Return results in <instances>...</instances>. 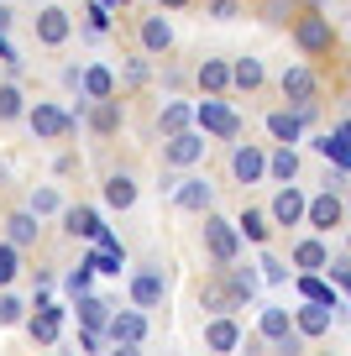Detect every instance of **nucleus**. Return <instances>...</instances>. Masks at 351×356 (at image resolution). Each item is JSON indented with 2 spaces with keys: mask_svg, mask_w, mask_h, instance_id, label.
I'll use <instances>...</instances> for the list:
<instances>
[{
  "mask_svg": "<svg viewBox=\"0 0 351 356\" xmlns=\"http://www.w3.org/2000/svg\"><path fill=\"white\" fill-rule=\"evenodd\" d=\"M205 246H210V257H215L220 267H231L236 252H242V225L220 220V215H205Z\"/></svg>",
  "mask_w": 351,
  "mask_h": 356,
  "instance_id": "f257e3e1",
  "label": "nucleus"
},
{
  "mask_svg": "<svg viewBox=\"0 0 351 356\" xmlns=\"http://www.w3.org/2000/svg\"><path fill=\"white\" fill-rule=\"evenodd\" d=\"M105 335L116 341V351H126V356H132L136 346L147 341V314H142V304H136V309H121V314H110Z\"/></svg>",
  "mask_w": 351,
  "mask_h": 356,
  "instance_id": "f03ea898",
  "label": "nucleus"
},
{
  "mask_svg": "<svg viewBox=\"0 0 351 356\" xmlns=\"http://www.w3.org/2000/svg\"><path fill=\"white\" fill-rule=\"evenodd\" d=\"M341 220H346V200H341V189H325V194L309 200V215H304L309 231L330 236V231H341Z\"/></svg>",
  "mask_w": 351,
  "mask_h": 356,
  "instance_id": "7ed1b4c3",
  "label": "nucleus"
},
{
  "mask_svg": "<svg viewBox=\"0 0 351 356\" xmlns=\"http://www.w3.org/2000/svg\"><path fill=\"white\" fill-rule=\"evenodd\" d=\"M257 335H263V341H273V346H283V351H299V325H294V314L278 309V304H267V309H263Z\"/></svg>",
  "mask_w": 351,
  "mask_h": 356,
  "instance_id": "20e7f679",
  "label": "nucleus"
},
{
  "mask_svg": "<svg viewBox=\"0 0 351 356\" xmlns=\"http://www.w3.org/2000/svg\"><path fill=\"white\" fill-rule=\"evenodd\" d=\"M294 37H299V47L304 53H330V42H336V32H330V16H299V26H294Z\"/></svg>",
  "mask_w": 351,
  "mask_h": 356,
  "instance_id": "39448f33",
  "label": "nucleus"
},
{
  "mask_svg": "<svg viewBox=\"0 0 351 356\" xmlns=\"http://www.w3.org/2000/svg\"><path fill=\"white\" fill-rule=\"evenodd\" d=\"M194 121H199V131H210V136H242L236 111H226L220 100H205V105L194 111Z\"/></svg>",
  "mask_w": 351,
  "mask_h": 356,
  "instance_id": "423d86ee",
  "label": "nucleus"
},
{
  "mask_svg": "<svg viewBox=\"0 0 351 356\" xmlns=\"http://www.w3.org/2000/svg\"><path fill=\"white\" fill-rule=\"evenodd\" d=\"M173 204H178V210H189V215H210V204H215V189H210L205 178H178Z\"/></svg>",
  "mask_w": 351,
  "mask_h": 356,
  "instance_id": "0eeeda50",
  "label": "nucleus"
},
{
  "mask_svg": "<svg viewBox=\"0 0 351 356\" xmlns=\"http://www.w3.org/2000/svg\"><path fill=\"white\" fill-rule=\"evenodd\" d=\"M330 320H336V309H330V304H315V299H304V309H294V325H299V335H304V341L330 335Z\"/></svg>",
  "mask_w": 351,
  "mask_h": 356,
  "instance_id": "6e6552de",
  "label": "nucleus"
},
{
  "mask_svg": "<svg viewBox=\"0 0 351 356\" xmlns=\"http://www.w3.org/2000/svg\"><path fill=\"white\" fill-rule=\"evenodd\" d=\"M231 173H236V184H257V178H267V152L263 147H236L231 152Z\"/></svg>",
  "mask_w": 351,
  "mask_h": 356,
  "instance_id": "1a4fd4ad",
  "label": "nucleus"
},
{
  "mask_svg": "<svg viewBox=\"0 0 351 356\" xmlns=\"http://www.w3.org/2000/svg\"><path fill=\"white\" fill-rule=\"evenodd\" d=\"M163 157H168L173 168H194L199 157H205V136H194V131H178V136H168Z\"/></svg>",
  "mask_w": 351,
  "mask_h": 356,
  "instance_id": "9d476101",
  "label": "nucleus"
},
{
  "mask_svg": "<svg viewBox=\"0 0 351 356\" xmlns=\"http://www.w3.org/2000/svg\"><path fill=\"white\" fill-rule=\"evenodd\" d=\"M32 131L47 136V142H58V136L74 131V115H63L58 105H37V111H32Z\"/></svg>",
  "mask_w": 351,
  "mask_h": 356,
  "instance_id": "9b49d317",
  "label": "nucleus"
},
{
  "mask_svg": "<svg viewBox=\"0 0 351 356\" xmlns=\"http://www.w3.org/2000/svg\"><path fill=\"white\" fill-rule=\"evenodd\" d=\"M163 299H168V278L157 273V267H153V273H136V278H132V304L153 309V304H163Z\"/></svg>",
  "mask_w": 351,
  "mask_h": 356,
  "instance_id": "f8f14e48",
  "label": "nucleus"
},
{
  "mask_svg": "<svg viewBox=\"0 0 351 356\" xmlns=\"http://www.w3.org/2000/svg\"><path fill=\"white\" fill-rule=\"evenodd\" d=\"M304 215H309V200L294 189V184H283V189H278V200H273V220H278V225H299Z\"/></svg>",
  "mask_w": 351,
  "mask_h": 356,
  "instance_id": "ddd939ff",
  "label": "nucleus"
},
{
  "mask_svg": "<svg viewBox=\"0 0 351 356\" xmlns=\"http://www.w3.org/2000/svg\"><path fill=\"white\" fill-rule=\"evenodd\" d=\"M283 100L288 105H315V74L309 68H283Z\"/></svg>",
  "mask_w": 351,
  "mask_h": 356,
  "instance_id": "4468645a",
  "label": "nucleus"
},
{
  "mask_svg": "<svg viewBox=\"0 0 351 356\" xmlns=\"http://www.w3.org/2000/svg\"><path fill=\"white\" fill-rule=\"evenodd\" d=\"M26 330H32V341H37V346H53V341H58V330H63V309H53V304L37 299V320L26 325Z\"/></svg>",
  "mask_w": 351,
  "mask_h": 356,
  "instance_id": "2eb2a0df",
  "label": "nucleus"
},
{
  "mask_svg": "<svg viewBox=\"0 0 351 356\" xmlns=\"http://www.w3.org/2000/svg\"><path fill=\"white\" fill-rule=\"evenodd\" d=\"M205 346H210V351H236V346H242V325L226 320V314H220V320H210V325H205Z\"/></svg>",
  "mask_w": 351,
  "mask_h": 356,
  "instance_id": "dca6fc26",
  "label": "nucleus"
},
{
  "mask_svg": "<svg viewBox=\"0 0 351 356\" xmlns=\"http://www.w3.org/2000/svg\"><path fill=\"white\" fill-rule=\"evenodd\" d=\"M37 42H47V47L68 42V11H58V6H47V11L37 16Z\"/></svg>",
  "mask_w": 351,
  "mask_h": 356,
  "instance_id": "f3484780",
  "label": "nucleus"
},
{
  "mask_svg": "<svg viewBox=\"0 0 351 356\" xmlns=\"http://www.w3.org/2000/svg\"><path fill=\"white\" fill-rule=\"evenodd\" d=\"M304 115L299 111H273L267 115V131H273V142H299V136H304Z\"/></svg>",
  "mask_w": 351,
  "mask_h": 356,
  "instance_id": "a211bd4d",
  "label": "nucleus"
},
{
  "mask_svg": "<svg viewBox=\"0 0 351 356\" xmlns=\"http://www.w3.org/2000/svg\"><path fill=\"white\" fill-rule=\"evenodd\" d=\"M294 267H299V273H325V267H330L325 241H315V236H309V241H299V246H294Z\"/></svg>",
  "mask_w": 351,
  "mask_h": 356,
  "instance_id": "6ab92c4d",
  "label": "nucleus"
},
{
  "mask_svg": "<svg viewBox=\"0 0 351 356\" xmlns=\"http://www.w3.org/2000/svg\"><path fill=\"white\" fill-rule=\"evenodd\" d=\"M79 325H84V330H105L110 325V304L95 299V293H79Z\"/></svg>",
  "mask_w": 351,
  "mask_h": 356,
  "instance_id": "aec40b11",
  "label": "nucleus"
},
{
  "mask_svg": "<svg viewBox=\"0 0 351 356\" xmlns=\"http://www.w3.org/2000/svg\"><path fill=\"white\" fill-rule=\"evenodd\" d=\"M267 173H273L278 184H294V178H299V152H294V142H283L273 157H267Z\"/></svg>",
  "mask_w": 351,
  "mask_h": 356,
  "instance_id": "412c9836",
  "label": "nucleus"
},
{
  "mask_svg": "<svg viewBox=\"0 0 351 356\" xmlns=\"http://www.w3.org/2000/svg\"><path fill=\"white\" fill-rule=\"evenodd\" d=\"M63 225H68V231H74V236H95V241H100V236H105V225H100V215H95V210H84V204H74V210H63Z\"/></svg>",
  "mask_w": 351,
  "mask_h": 356,
  "instance_id": "4be33fe9",
  "label": "nucleus"
},
{
  "mask_svg": "<svg viewBox=\"0 0 351 356\" xmlns=\"http://www.w3.org/2000/svg\"><path fill=\"white\" fill-rule=\"evenodd\" d=\"M299 293L304 299H315V304H330V309H341V299H336V289H330L320 273H299Z\"/></svg>",
  "mask_w": 351,
  "mask_h": 356,
  "instance_id": "5701e85b",
  "label": "nucleus"
},
{
  "mask_svg": "<svg viewBox=\"0 0 351 356\" xmlns=\"http://www.w3.org/2000/svg\"><path fill=\"white\" fill-rule=\"evenodd\" d=\"M226 84H231V63H220V58H205V63H199V89H205V95H220Z\"/></svg>",
  "mask_w": 351,
  "mask_h": 356,
  "instance_id": "b1692460",
  "label": "nucleus"
},
{
  "mask_svg": "<svg viewBox=\"0 0 351 356\" xmlns=\"http://www.w3.org/2000/svg\"><path fill=\"white\" fill-rule=\"evenodd\" d=\"M105 204H110V210H132V204H136V184L126 173H116L105 184Z\"/></svg>",
  "mask_w": 351,
  "mask_h": 356,
  "instance_id": "393cba45",
  "label": "nucleus"
},
{
  "mask_svg": "<svg viewBox=\"0 0 351 356\" xmlns=\"http://www.w3.org/2000/svg\"><path fill=\"white\" fill-rule=\"evenodd\" d=\"M79 89H84V100H110V89H116V79H110V68H84V84H79Z\"/></svg>",
  "mask_w": 351,
  "mask_h": 356,
  "instance_id": "a878e982",
  "label": "nucleus"
},
{
  "mask_svg": "<svg viewBox=\"0 0 351 356\" xmlns=\"http://www.w3.org/2000/svg\"><path fill=\"white\" fill-rule=\"evenodd\" d=\"M199 304H205V309H236V304H242V299H236V289H231V283H205V289H199Z\"/></svg>",
  "mask_w": 351,
  "mask_h": 356,
  "instance_id": "bb28decb",
  "label": "nucleus"
},
{
  "mask_svg": "<svg viewBox=\"0 0 351 356\" xmlns=\"http://www.w3.org/2000/svg\"><path fill=\"white\" fill-rule=\"evenodd\" d=\"M267 220H273V210H267V215H263V210H247L236 225H242V236H247V241H257V246H263L267 236H273V225H267Z\"/></svg>",
  "mask_w": 351,
  "mask_h": 356,
  "instance_id": "cd10ccee",
  "label": "nucleus"
},
{
  "mask_svg": "<svg viewBox=\"0 0 351 356\" xmlns=\"http://www.w3.org/2000/svg\"><path fill=\"white\" fill-rule=\"evenodd\" d=\"M315 152L325 157V163H336V168H346V173H351V142H341V136H320Z\"/></svg>",
  "mask_w": 351,
  "mask_h": 356,
  "instance_id": "c85d7f7f",
  "label": "nucleus"
},
{
  "mask_svg": "<svg viewBox=\"0 0 351 356\" xmlns=\"http://www.w3.org/2000/svg\"><path fill=\"white\" fill-rule=\"evenodd\" d=\"M168 42H173L168 22H163V16H153V22L142 26V47H147V53H168Z\"/></svg>",
  "mask_w": 351,
  "mask_h": 356,
  "instance_id": "c756f323",
  "label": "nucleus"
},
{
  "mask_svg": "<svg viewBox=\"0 0 351 356\" xmlns=\"http://www.w3.org/2000/svg\"><path fill=\"white\" fill-rule=\"evenodd\" d=\"M231 84H236V89H257V84H263V63H257V58L231 63Z\"/></svg>",
  "mask_w": 351,
  "mask_h": 356,
  "instance_id": "7c9ffc66",
  "label": "nucleus"
},
{
  "mask_svg": "<svg viewBox=\"0 0 351 356\" xmlns=\"http://www.w3.org/2000/svg\"><path fill=\"white\" fill-rule=\"evenodd\" d=\"M189 121H194V111H189V105H163V115H157L163 136H178V131H184Z\"/></svg>",
  "mask_w": 351,
  "mask_h": 356,
  "instance_id": "2f4dec72",
  "label": "nucleus"
},
{
  "mask_svg": "<svg viewBox=\"0 0 351 356\" xmlns=\"http://www.w3.org/2000/svg\"><path fill=\"white\" fill-rule=\"evenodd\" d=\"M6 231H11L16 246H32V241H37V215H32V210H26V215H11V220H6Z\"/></svg>",
  "mask_w": 351,
  "mask_h": 356,
  "instance_id": "473e14b6",
  "label": "nucleus"
},
{
  "mask_svg": "<svg viewBox=\"0 0 351 356\" xmlns=\"http://www.w3.org/2000/svg\"><path fill=\"white\" fill-rule=\"evenodd\" d=\"M84 262L95 267V273H121L126 257H121V246H100V252H95V257H84Z\"/></svg>",
  "mask_w": 351,
  "mask_h": 356,
  "instance_id": "72a5a7b5",
  "label": "nucleus"
},
{
  "mask_svg": "<svg viewBox=\"0 0 351 356\" xmlns=\"http://www.w3.org/2000/svg\"><path fill=\"white\" fill-rule=\"evenodd\" d=\"M116 126H121V105H116V100H100V111H95V131H100V136H110Z\"/></svg>",
  "mask_w": 351,
  "mask_h": 356,
  "instance_id": "f704fd0d",
  "label": "nucleus"
},
{
  "mask_svg": "<svg viewBox=\"0 0 351 356\" xmlns=\"http://www.w3.org/2000/svg\"><path fill=\"white\" fill-rule=\"evenodd\" d=\"M16 115H22V89L0 84V121H16Z\"/></svg>",
  "mask_w": 351,
  "mask_h": 356,
  "instance_id": "c9c22d12",
  "label": "nucleus"
},
{
  "mask_svg": "<svg viewBox=\"0 0 351 356\" xmlns=\"http://www.w3.org/2000/svg\"><path fill=\"white\" fill-rule=\"evenodd\" d=\"M58 210H63L58 189H37V194H32V215H37V220H42V215H58Z\"/></svg>",
  "mask_w": 351,
  "mask_h": 356,
  "instance_id": "e433bc0d",
  "label": "nucleus"
},
{
  "mask_svg": "<svg viewBox=\"0 0 351 356\" xmlns=\"http://www.w3.org/2000/svg\"><path fill=\"white\" fill-rule=\"evenodd\" d=\"M231 289H236V299H252V293H257V273H252V267H236V273H231Z\"/></svg>",
  "mask_w": 351,
  "mask_h": 356,
  "instance_id": "4c0bfd02",
  "label": "nucleus"
},
{
  "mask_svg": "<svg viewBox=\"0 0 351 356\" xmlns=\"http://www.w3.org/2000/svg\"><path fill=\"white\" fill-rule=\"evenodd\" d=\"M89 278H95V267H89V262H79L74 273H68V278H63V289H68V293H74V299H79V293H89Z\"/></svg>",
  "mask_w": 351,
  "mask_h": 356,
  "instance_id": "58836bf2",
  "label": "nucleus"
},
{
  "mask_svg": "<svg viewBox=\"0 0 351 356\" xmlns=\"http://www.w3.org/2000/svg\"><path fill=\"white\" fill-rule=\"evenodd\" d=\"M84 16H89V32H95V37L110 32V6H105V0H89V11H84Z\"/></svg>",
  "mask_w": 351,
  "mask_h": 356,
  "instance_id": "ea45409f",
  "label": "nucleus"
},
{
  "mask_svg": "<svg viewBox=\"0 0 351 356\" xmlns=\"http://www.w3.org/2000/svg\"><path fill=\"white\" fill-rule=\"evenodd\" d=\"M22 299H11V293H0V325H22Z\"/></svg>",
  "mask_w": 351,
  "mask_h": 356,
  "instance_id": "a19ab883",
  "label": "nucleus"
},
{
  "mask_svg": "<svg viewBox=\"0 0 351 356\" xmlns=\"http://www.w3.org/2000/svg\"><path fill=\"white\" fill-rule=\"evenodd\" d=\"M16 278V241H0V283Z\"/></svg>",
  "mask_w": 351,
  "mask_h": 356,
  "instance_id": "79ce46f5",
  "label": "nucleus"
},
{
  "mask_svg": "<svg viewBox=\"0 0 351 356\" xmlns=\"http://www.w3.org/2000/svg\"><path fill=\"white\" fill-rule=\"evenodd\" d=\"M330 278H336L341 293H351V257H336V262H330Z\"/></svg>",
  "mask_w": 351,
  "mask_h": 356,
  "instance_id": "37998d69",
  "label": "nucleus"
},
{
  "mask_svg": "<svg viewBox=\"0 0 351 356\" xmlns=\"http://www.w3.org/2000/svg\"><path fill=\"white\" fill-rule=\"evenodd\" d=\"M257 267H263V278H267V283H288V267L278 262V257H263Z\"/></svg>",
  "mask_w": 351,
  "mask_h": 356,
  "instance_id": "c03bdc74",
  "label": "nucleus"
},
{
  "mask_svg": "<svg viewBox=\"0 0 351 356\" xmlns=\"http://www.w3.org/2000/svg\"><path fill=\"white\" fill-rule=\"evenodd\" d=\"M210 16H220V22H226V16H236V0H210Z\"/></svg>",
  "mask_w": 351,
  "mask_h": 356,
  "instance_id": "a18cd8bd",
  "label": "nucleus"
},
{
  "mask_svg": "<svg viewBox=\"0 0 351 356\" xmlns=\"http://www.w3.org/2000/svg\"><path fill=\"white\" fill-rule=\"evenodd\" d=\"M336 136H341V142H351V121H341V126H336Z\"/></svg>",
  "mask_w": 351,
  "mask_h": 356,
  "instance_id": "49530a36",
  "label": "nucleus"
},
{
  "mask_svg": "<svg viewBox=\"0 0 351 356\" xmlns=\"http://www.w3.org/2000/svg\"><path fill=\"white\" fill-rule=\"evenodd\" d=\"M163 6H168V11H178V6H189V0H163Z\"/></svg>",
  "mask_w": 351,
  "mask_h": 356,
  "instance_id": "de8ad7c7",
  "label": "nucleus"
},
{
  "mask_svg": "<svg viewBox=\"0 0 351 356\" xmlns=\"http://www.w3.org/2000/svg\"><path fill=\"white\" fill-rule=\"evenodd\" d=\"M105 6H126V0H105Z\"/></svg>",
  "mask_w": 351,
  "mask_h": 356,
  "instance_id": "09e8293b",
  "label": "nucleus"
},
{
  "mask_svg": "<svg viewBox=\"0 0 351 356\" xmlns=\"http://www.w3.org/2000/svg\"><path fill=\"white\" fill-rule=\"evenodd\" d=\"M346 246H351V231H346Z\"/></svg>",
  "mask_w": 351,
  "mask_h": 356,
  "instance_id": "8fccbe9b",
  "label": "nucleus"
}]
</instances>
